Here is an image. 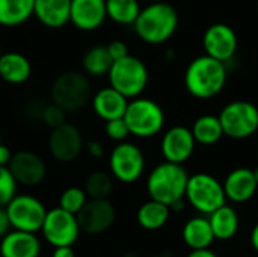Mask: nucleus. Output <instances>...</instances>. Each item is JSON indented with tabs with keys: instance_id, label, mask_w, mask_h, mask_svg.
Masks as SVG:
<instances>
[{
	"instance_id": "20e7f679",
	"label": "nucleus",
	"mask_w": 258,
	"mask_h": 257,
	"mask_svg": "<svg viewBox=\"0 0 258 257\" xmlns=\"http://www.w3.org/2000/svg\"><path fill=\"white\" fill-rule=\"evenodd\" d=\"M122 118L127 123L130 135L142 139L159 135L165 126V112L160 105L141 95L128 101Z\"/></svg>"
},
{
	"instance_id": "423d86ee",
	"label": "nucleus",
	"mask_w": 258,
	"mask_h": 257,
	"mask_svg": "<svg viewBox=\"0 0 258 257\" xmlns=\"http://www.w3.org/2000/svg\"><path fill=\"white\" fill-rule=\"evenodd\" d=\"M184 198L195 211L206 215H210L227 203L224 185L215 176L207 173L189 176Z\"/></svg>"
},
{
	"instance_id": "4468645a",
	"label": "nucleus",
	"mask_w": 258,
	"mask_h": 257,
	"mask_svg": "<svg viewBox=\"0 0 258 257\" xmlns=\"http://www.w3.org/2000/svg\"><path fill=\"white\" fill-rule=\"evenodd\" d=\"M83 148V138L80 130L68 123H63L54 129L48 136V150L51 156L59 162H73L79 158Z\"/></svg>"
},
{
	"instance_id": "9d476101",
	"label": "nucleus",
	"mask_w": 258,
	"mask_h": 257,
	"mask_svg": "<svg viewBox=\"0 0 258 257\" xmlns=\"http://www.w3.org/2000/svg\"><path fill=\"white\" fill-rule=\"evenodd\" d=\"M5 209L12 229L29 233L41 232L47 209L36 197L29 194L15 195L5 206Z\"/></svg>"
},
{
	"instance_id": "c85d7f7f",
	"label": "nucleus",
	"mask_w": 258,
	"mask_h": 257,
	"mask_svg": "<svg viewBox=\"0 0 258 257\" xmlns=\"http://www.w3.org/2000/svg\"><path fill=\"white\" fill-rule=\"evenodd\" d=\"M141 9L139 0H106L107 18L122 26L133 24Z\"/></svg>"
},
{
	"instance_id": "37998d69",
	"label": "nucleus",
	"mask_w": 258,
	"mask_h": 257,
	"mask_svg": "<svg viewBox=\"0 0 258 257\" xmlns=\"http://www.w3.org/2000/svg\"><path fill=\"white\" fill-rule=\"evenodd\" d=\"M147 2H162V0H147Z\"/></svg>"
},
{
	"instance_id": "39448f33",
	"label": "nucleus",
	"mask_w": 258,
	"mask_h": 257,
	"mask_svg": "<svg viewBox=\"0 0 258 257\" xmlns=\"http://www.w3.org/2000/svg\"><path fill=\"white\" fill-rule=\"evenodd\" d=\"M109 83L127 98L139 97L148 85V68L136 56L127 55L112 62Z\"/></svg>"
},
{
	"instance_id": "4c0bfd02",
	"label": "nucleus",
	"mask_w": 258,
	"mask_h": 257,
	"mask_svg": "<svg viewBox=\"0 0 258 257\" xmlns=\"http://www.w3.org/2000/svg\"><path fill=\"white\" fill-rule=\"evenodd\" d=\"M51 257H76L73 247L63 245V247H54V251Z\"/></svg>"
},
{
	"instance_id": "a19ab883",
	"label": "nucleus",
	"mask_w": 258,
	"mask_h": 257,
	"mask_svg": "<svg viewBox=\"0 0 258 257\" xmlns=\"http://www.w3.org/2000/svg\"><path fill=\"white\" fill-rule=\"evenodd\" d=\"M251 244H252V248L258 253V223L251 232Z\"/></svg>"
},
{
	"instance_id": "7ed1b4c3",
	"label": "nucleus",
	"mask_w": 258,
	"mask_h": 257,
	"mask_svg": "<svg viewBox=\"0 0 258 257\" xmlns=\"http://www.w3.org/2000/svg\"><path fill=\"white\" fill-rule=\"evenodd\" d=\"M187 180L189 174L183 165L165 161L150 173L147 179V191L151 200L171 206L184 198Z\"/></svg>"
},
{
	"instance_id": "cd10ccee",
	"label": "nucleus",
	"mask_w": 258,
	"mask_h": 257,
	"mask_svg": "<svg viewBox=\"0 0 258 257\" xmlns=\"http://www.w3.org/2000/svg\"><path fill=\"white\" fill-rule=\"evenodd\" d=\"M112 58L107 52L106 45H94L82 58V67L86 74L100 77L109 73L112 67Z\"/></svg>"
},
{
	"instance_id": "9b49d317",
	"label": "nucleus",
	"mask_w": 258,
	"mask_h": 257,
	"mask_svg": "<svg viewBox=\"0 0 258 257\" xmlns=\"http://www.w3.org/2000/svg\"><path fill=\"white\" fill-rule=\"evenodd\" d=\"M41 233L44 239L53 247H73L80 235V227L77 217L63 211L62 208H54L47 211Z\"/></svg>"
},
{
	"instance_id": "58836bf2",
	"label": "nucleus",
	"mask_w": 258,
	"mask_h": 257,
	"mask_svg": "<svg viewBox=\"0 0 258 257\" xmlns=\"http://www.w3.org/2000/svg\"><path fill=\"white\" fill-rule=\"evenodd\" d=\"M11 158H12V151L9 150V147L0 142V165L8 167V164L11 162Z\"/></svg>"
},
{
	"instance_id": "c9c22d12",
	"label": "nucleus",
	"mask_w": 258,
	"mask_h": 257,
	"mask_svg": "<svg viewBox=\"0 0 258 257\" xmlns=\"http://www.w3.org/2000/svg\"><path fill=\"white\" fill-rule=\"evenodd\" d=\"M11 221H9V217L6 214V209L3 206H0V239L11 230Z\"/></svg>"
},
{
	"instance_id": "2eb2a0df",
	"label": "nucleus",
	"mask_w": 258,
	"mask_h": 257,
	"mask_svg": "<svg viewBox=\"0 0 258 257\" xmlns=\"http://www.w3.org/2000/svg\"><path fill=\"white\" fill-rule=\"evenodd\" d=\"M195 145L197 141L189 127L174 126L163 133L160 150L165 161L183 165L192 158L195 151Z\"/></svg>"
},
{
	"instance_id": "49530a36",
	"label": "nucleus",
	"mask_w": 258,
	"mask_h": 257,
	"mask_svg": "<svg viewBox=\"0 0 258 257\" xmlns=\"http://www.w3.org/2000/svg\"><path fill=\"white\" fill-rule=\"evenodd\" d=\"M0 55H2V53H0Z\"/></svg>"
},
{
	"instance_id": "1a4fd4ad",
	"label": "nucleus",
	"mask_w": 258,
	"mask_h": 257,
	"mask_svg": "<svg viewBox=\"0 0 258 257\" xmlns=\"http://www.w3.org/2000/svg\"><path fill=\"white\" fill-rule=\"evenodd\" d=\"M109 168L112 177L121 183H135L145 170V156L133 142H118L109 156Z\"/></svg>"
},
{
	"instance_id": "a211bd4d",
	"label": "nucleus",
	"mask_w": 258,
	"mask_h": 257,
	"mask_svg": "<svg viewBox=\"0 0 258 257\" xmlns=\"http://www.w3.org/2000/svg\"><path fill=\"white\" fill-rule=\"evenodd\" d=\"M41 242L35 233L23 230H9L0 239L2 257H39Z\"/></svg>"
},
{
	"instance_id": "dca6fc26",
	"label": "nucleus",
	"mask_w": 258,
	"mask_h": 257,
	"mask_svg": "<svg viewBox=\"0 0 258 257\" xmlns=\"http://www.w3.org/2000/svg\"><path fill=\"white\" fill-rule=\"evenodd\" d=\"M11 174L15 182L23 186H36L39 185L47 174V168L41 156L32 151H17L12 155L11 162L8 164Z\"/></svg>"
},
{
	"instance_id": "6ab92c4d",
	"label": "nucleus",
	"mask_w": 258,
	"mask_h": 257,
	"mask_svg": "<svg viewBox=\"0 0 258 257\" xmlns=\"http://www.w3.org/2000/svg\"><path fill=\"white\" fill-rule=\"evenodd\" d=\"M224 185L227 200L233 203H246L249 201L257 192V182L254 177L252 170L249 168H236L227 177Z\"/></svg>"
},
{
	"instance_id": "473e14b6",
	"label": "nucleus",
	"mask_w": 258,
	"mask_h": 257,
	"mask_svg": "<svg viewBox=\"0 0 258 257\" xmlns=\"http://www.w3.org/2000/svg\"><path fill=\"white\" fill-rule=\"evenodd\" d=\"M104 132H106L107 138L115 142H122L130 136V130L127 127V123L124 121V118H115V120L106 121Z\"/></svg>"
},
{
	"instance_id": "5701e85b",
	"label": "nucleus",
	"mask_w": 258,
	"mask_h": 257,
	"mask_svg": "<svg viewBox=\"0 0 258 257\" xmlns=\"http://www.w3.org/2000/svg\"><path fill=\"white\" fill-rule=\"evenodd\" d=\"M32 73L29 59L18 52H8L0 55V77L12 85L24 83Z\"/></svg>"
},
{
	"instance_id": "ea45409f",
	"label": "nucleus",
	"mask_w": 258,
	"mask_h": 257,
	"mask_svg": "<svg viewBox=\"0 0 258 257\" xmlns=\"http://www.w3.org/2000/svg\"><path fill=\"white\" fill-rule=\"evenodd\" d=\"M187 257H219L216 253H213L209 248H203V250H192Z\"/></svg>"
},
{
	"instance_id": "f03ea898",
	"label": "nucleus",
	"mask_w": 258,
	"mask_h": 257,
	"mask_svg": "<svg viewBox=\"0 0 258 257\" xmlns=\"http://www.w3.org/2000/svg\"><path fill=\"white\" fill-rule=\"evenodd\" d=\"M227 67L224 62L203 55L195 58L184 71V86L198 100H209L221 94L227 83Z\"/></svg>"
},
{
	"instance_id": "f257e3e1",
	"label": "nucleus",
	"mask_w": 258,
	"mask_h": 257,
	"mask_svg": "<svg viewBox=\"0 0 258 257\" xmlns=\"http://www.w3.org/2000/svg\"><path fill=\"white\" fill-rule=\"evenodd\" d=\"M136 35L147 44L160 45L169 41L178 29L177 9L162 2H150L141 9L138 18L133 23Z\"/></svg>"
},
{
	"instance_id": "0eeeda50",
	"label": "nucleus",
	"mask_w": 258,
	"mask_h": 257,
	"mask_svg": "<svg viewBox=\"0 0 258 257\" xmlns=\"http://www.w3.org/2000/svg\"><path fill=\"white\" fill-rule=\"evenodd\" d=\"M218 117L224 130V136L240 141L257 133L258 108L251 101H231L221 109Z\"/></svg>"
},
{
	"instance_id": "f3484780",
	"label": "nucleus",
	"mask_w": 258,
	"mask_h": 257,
	"mask_svg": "<svg viewBox=\"0 0 258 257\" xmlns=\"http://www.w3.org/2000/svg\"><path fill=\"white\" fill-rule=\"evenodd\" d=\"M106 18V0H71L70 21L79 30H97Z\"/></svg>"
},
{
	"instance_id": "ddd939ff",
	"label": "nucleus",
	"mask_w": 258,
	"mask_h": 257,
	"mask_svg": "<svg viewBox=\"0 0 258 257\" xmlns=\"http://www.w3.org/2000/svg\"><path fill=\"white\" fill-rule=\"evenodd\" d=\"M203 47L206 55L227 64L231 61L239 47L236 30L225 23H215L207 27L203 36Z\"/></svg>"
},
{
	"instance_id": "72a5a7b5",
	"label": "nucleus",
	"mask_w": 258,
	"mask_h": 257,
	"mask_svg": "<svg viewBox=\"0 0 258 257\" xmlns=\"http://www.w3.org/2000/svg\"><path fill=\"white\" fill-rule=\"evenodd\" d=\"M41 117H42L44 124L51 127V129H54V127H57V126L65 123V111L62 108H59L57 105H54V103L45 106L42 109Z\"/></svg>"
},
{
	"instance_id": "4be33fe9",
	"label": "nucleus",
	"mask_w": 258,
	"mask_h": 257,
	"mask_svg": "<svg viewBox=\"0 0 258 257\" xmlns=\"http://www.w3.org/2000/svg\"><path fill=\"white\" fill-rule=\"evenodd\" d=\"M181 238L190 250L209 248L215 242V235L210 221L206 217L190 218L181 230Z\"/></svg>"
},
{
	"instance_id": "f8f14e48",
	"label": "nucleus",
	"mask_w": 258,
	"mask_h": 257,
	"mask_svg": "<svg viewBox=\"0 0 258 257\" xmlns=\"http://www.w3.org/2000/svg\"><path fill=\"white\" fill-rule=\"evenodd\" d=\"M76 217L80 232L86 235H100L113 226L116 211L109 198H88Z\"/></svg>"
},
{
	"instance_id": "a18cd8bd",
	"label": "nucleus",
	"mask_w": 258,
	"mask_h": 257,
	"mask_svg": "<svg viewBox=\"0 0 258 257\" xmlns=\"http://www.w3.org/2000/svg\"><path fill=\"white\" fill-rule=\"evenodd\" d=\"M257 5H258V0H257Z\"/></svg>"
},
{
	"instance_id": "e433bc0d",
	"label": "nucleus",
	"mask_w": 258,
	"mask_h": 257,
	"mask_svg": "<svg viewBox=\"0 0 258 257\" xmlns=\"http://www.w3.org/2000/svg\"><path fill=\"white\" fill-rule=\"evenodd\" d=\"M86 150L92 158H101L104 155V147L98 141H89L86 144Z\"/></svg>"
},
{
	"instance_id": "2f4dec72",
	"label": "nucleus",
	"mask_w": 258,
	"mask_h": 257,
	"mask_svg": "<svg viewBox=\"0 0 258 257\" xmlns=\"http://www.w3.org/2000/svg\"><path fill=\"white\" fill-rule=\"evenodd\" d=\"M17 182L9 168L0 165V206H6L17 195Z\"/></svg>"
},
{
	"instance_id": "412c9836",
	"label": "nucleus",
	"mask_w": 258,
	"mask_h": 257,
	"mask_svg": "<svg viewBox=\"0 0 258 257\" xmlns=\"http://www.w3.org/2000/svg\"><path fill=\"white\" fill-rule=\"evenodd\" d=\"M71 0H35L33 15L48 29H60L70 23Z\"/></svg>"
},
{
	"instance_id": "7c9ffc66",
	"label": "nucleus",
	"mask_w": 258,
	"mask_h": 257,
	"mask_svg": "<svg viewBox=\"0 0 258 257\" xmlns=\"http://www.w3.org/2000/svg\"><path fill=\"white\" fill-rule=\"evenodd\" d=\"M88 201V195L85 192L83 188L79 186H71L67 188L59 198V208H62L63 211L77 215L79 211L85 206V203Z\"/></svg>"
},
{
	"instance_id": "79ce46f5",
	"label": "nucleus",
	"mask_w": 258,
	"mask_h": 257,
	"mask_svg": "<svg viewBox=\"0 0 258 257\" xmlns=\"http://www.w3.org/2000/svg\"><path fill=\"white\" fill-rule=\"evenodd\" d=\"M252 173H254V177H255V182H257V185H258V167L255 168V170H252Z\"/></svg>"
},
{
	"instance_id": "a878e982",
	"label": "nucleus",
	"mask_w": 258,
	"mask_h": 257,
	"mask_svg": "<svg viewBox=\"0 0 258 257\" xmlns=\"http://www.w3.org/2000/svg\"><path fill=\"white\" fill-rule=\"evenodd\" d=\"M169 215H171L169 206L156 200H150L139 208L138 223L142 229L154 232V230L162 229L168 223Z\"/></svg>"
},
{
	"instance_id": "6e6552de",
	"label": "nucleus",
	"mask_w": 258,
	"mask_h": 257,
	"mask_svg": "<svg viewBox=\"0 0 258 257\" xmlns=\"http://www.w3.org/2000/svg\"><path fill=\"white\" fill-rule=\"evenodd\" d=\"M53 103L65 112L82 109L91 98L89 79L79 71H67L56 77L51 85Z\"/></svg>"
},
{
	"instance_id": "de8ad7c7",
	"label": "nucleus",
	"mask_w": 258,
	"mask_h": 257,
	"mask_svg": "<svg viewBox=\"0 0 258 257\" xmlns=\"http://www.w3.org/2000/svg\"><path fill=\"white\" fill-rule=\"evenodd\" d=\"M0 257H2V256H0Z\"/></svg>"
},
{
	"instance_id": "b1692460",
	"label": "nucleus",
	"mask_w": 258,
	"mask_h": 257,
	"mask_svg": "<svg viewBox=\"0 0 258 257\" xmlns=\"http://www.w3.org/2000/svg\"><path fill=\"white\" fill-rule=\"evenodd\" d=\"M209 221H210L215 239H219V241H228L234 238L240 226L237 212L234 211V208L228 206L227 203L218 208L216 211H213L209 215Z\"/></svg>"
},
{
	"instance_id": "bb28decb",
	"label": "nucleus",
	"mask_w": 258,
	"mask_h": 257,
	"mask_svg": "<svg viewBox=\"0 0 258 257\" xmlns=\"http://www.w3.org/2000/svg\"><path fill=\"white\" fill-rule=\"evenodd\" d=\"M190 130L197 144L201 145H215L224 138V130L218 115H203L197 118Z\"/></svg>"
},
{
	"instance_id": "f704fd0d",
	"label": "nucleus",
	"mask_w": 258,
	"mask_h": 257,
	"mask_svg": "<svg viewBox=\"0 0 258 257\" xmlns=\"http://www.w3.org/2000/svg\"><path fill=\"white\" fill-rule=\"evenodd\" d=\"M106 47H107V52H109L112 61H118V59H121V58L128 55V48H127L125 42H122L119 39H115V41L109 42Z\"/></svg>"
},
{
	"instance_id": "c03bdc74",
	"label": "nucleus",
	"mask_w": 258,
	"mask_h": 257,
	"mask_svg": "<svg viewBox=\"0 0 258 257\" xmlns=\"http://www.w3.org/2000/svg\"><path fill=\"white\" fill-rule=\"evenodd\" d=\"M151 257H166V256H151Z\"/></svg>"
},
{
	"instance_id": "c756f323",
	"label": "nucleus",
	"mask_w": 258,
	"mask_h": 257,
	"mask_svg": "<svg viewBox=\"0 0 258 257\" xmlns=\"http://www.w3.org/2000/svg\"><path fill=\"white\" fill-rule=\"evenodd\" d=\"M85 192L89 198H109L113 189L112 174L106 171H92L85 182Z\"/></svg>"
},
{
	"instance_id": "aec40b11",
	"label": "nucleus",
	"mask_w": 258,
	"mask_h": 257,
	"mask_svg": "<svg viewBox=\"0 0 258 257\" xmlns=\"http://www.w3.org/2000/svg\"><path fill=\"white\" fill-rule=\"evenodd\" d=\"M92 111L97 117H100L104 121L122 118L128 105V98L124 97L121 92H118L115 88L107 86L94 94L91 98Z\"/></svg>"
},
{
	"instance_id": "393cba45",
	"label": "nucleus",
	"mask_w": 258,
	"mask_h": 257,
	"mask_svg": "<svg viewBox=\"0 0 258 257\" xmlns=\"http://www.w3.org/2000/svg\"><path fill=\"white\" fill-rule=\"evenodd\" d=\"M35 0H0V26L15 27L33 15Z\"/></svg>"
}]
</instances>
